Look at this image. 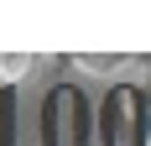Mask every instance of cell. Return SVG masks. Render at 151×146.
<instances>
[{"mask_svg":"<svg viewBox=\"0 0 151 146\" xmlns=\"http://www.w3.org/2000/svg\"><path fill=\"white\" fill-rule=\"evenodd\" d=\"M104 136H109V146H141L146 141V110H141L136 89L115 94V104L104 110Z\"/></svg>","mask_w":151,"mask_h":146,"instance_id":"cell-1","label":"cell"},{"mask_svg":"<svg viewBox=\"0 0 151 146\" xmlns=\"http://www.w3.org/2000/svg\"><path fill=\"white\" fill-rule=\"evenodd\" d=\"M31 52H0V78H26L31 73Z\"/></svg>","mask_w":151,"mask_h":146,"instance_id":"cell-2","label":"cell"}]
</instances>
